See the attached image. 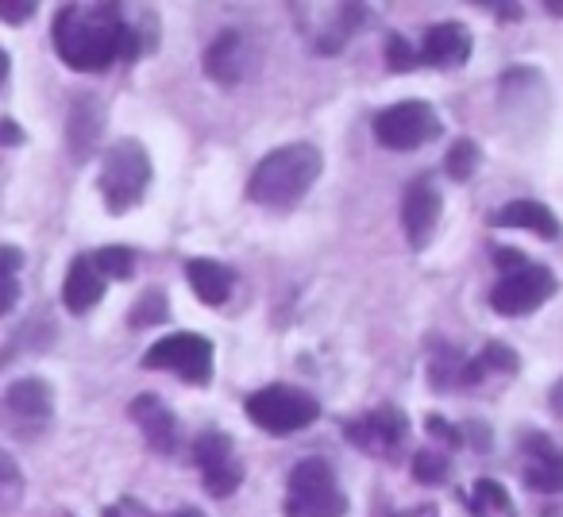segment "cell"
<instances>
[{"mask_svg": "<svg viewBox=\"0 0 563 517\" xmlns=\"http://www.w3.org/2000/svg\"><path fill=\"white\" fill-rule=\"evenodd\" d=\"M55 51L70 70L101 74L117 58L140 55V40L124 24L120 4H63L55 16Z\"/></svg>", "mask_w": 563, "mask_h": 517, "instance_id": "1", "label": "cell"}, {"mask_svg": "<svg viewBox=\"0 0 563 517\" xmlns=\"http://www.w3.org/2000/svg\"><path fill=\"white\" fill-rule=\"evenodd\" d=\"M321 170H324V158L313 143H290V147L271 151L251 170L247 197L255 205H263V209H294L313 189Z\"/></svg>", "mask_w": 563, "mask_h": 517, "instance_id": "2", "label": "cell"}, {"mask_svg": "<svg viewBox=\"0 0 563 517\" xmlns=\"http://www.w3.org/2000/svg\"><path fill=\"white\" fill-rule=\"evenodd\" d=\"M494 263H498L506 275L498 278V286L490 290V306L501 317H525L537 314L548 298H555L560 283H555L552 267L544 263H529L517 251H494Z\"/></svg>", "mask_w": 563, "mask_h": 517, "instance_id": "3", "label": "cell"}, {"mask_svg": "<svg viewBox=\"0 0 563 517\" xmlns=\"http://www.w3.org/2000/svg\"><path fill=\"white\" fill-rule=\"evenodd\" d=\"M286 517H344L347 514V494L340 486L332 463L324 460H301L290 471L286 483Z\"/></svg>", "mask_w": 563, "mask_h": 517, "instance_id": "4", "label": "cell"}, {"mask_svg": "<svg viewBox=\"0 0 563 517\" xmlns=\"http://www.w3.org/2000/svg\"><path fill=\"white\" fill-rule=\"evenodd\" d=\"M151 186V158L140 140H120L104 151L101 163V197L109 212H128L147 197Z\"/></svg>", "mask_w": 563, "mask_h": 517, "instance_id": "5", "label": "cell"}, {"mask_svg": "<svg viewBox=\"0 0 563 517\" xmlns=\"http://www.w3.org/2000/svg\"><path fill=\"white\" fill-rule=\"evenodd\" d=\"M55 421V391L47 378H16L0 394V432L12 440H40Z\"/></svg>", "mask_w": 563, "mask_h": 517, "instance_id": "6", "label": "cell"}, {"mask_svg": "<svg viewBox=\"0 0 563 517\" xmlns=\"http://www.w3.org/2000/svg\"><path fill=\"white\" fill-rule=\"evenodd\" d=\"M247 417L266 429L271 437H290V432H301L321 417V402L313 398L309 391H298V386L274 383L255 391L247 402H243Z\"/></svg>", "mask_w": 563, "mask_h": 517, "instance_id": "7", "label": "cell"}, {"mask_svg": "<svg viewBox=\"0 0 563 517\" xmlns=\"http://www.w3.org/2000/svg\"><path fill=\"white\" fill-rule=\"evenodd\" d=\"M143 367L151 371H170L181 383L205 386L212 378V340L201 332H174L163 337L143 352Z\"/></svg>", "mask_w": 563, "mask_h": 517, "instance_id": "8", "label": "cell"}, {"mask_svg": "<svg viewBox=\"0 0 563 517\" xmlns=\"http://www.w3.org/2000/svg\"><path fill=\"white\" fill-rule=\"evenodd\" d=\"M444 132L437 109L429 101H398L375 117V140L390 151H413Z\"/></svg>", "mask_w": 563, "mask_h": 517, "instance_id": "9", "label": "cell"}, {"mask_svg": "<svg viewBox=\"0 0 563 517\" xmlns=\"http://www.w3.org/2000/svg\"><path fill=\"white\" fill-rule=\"evenodd\" d=\"M197 471H201V483L212 498H228V494L240 491L243 483V460L235 455V444L224 432H205L194 448Z\"/></svg>", "mask_w": 563, "mask_h": 517, "instance_id": "10", "label": "cell"}, {"mask_svg": "<svg viewBox=\"0 0 563 517\" xmlns=\"http://www.w3.org/2000/svg\"><path fill=\"white\" fill-rule=\"evenodd\" d=\"M344 432H347V440H352L355 448H363V452L390 455V452H398V448L406 444L409 421H406V414H401V409L383 406V409H371V414L360 417V421H347Z\"/></svg>", "mask_w": 563, "mask_h": 517, "instance_id": "11", "label": "cell"}, {"mask_svg": "<svg viewBox=\"0 0 563 517\" xmlns=\"http://www.w3.org/2000/svg\"><path fill=\"white\" fill-rule=\"evenodd\" d=\"M521 479L537 494L563 491V448L548 440L544 432H529L521 440Z\"/></svg>", "mask_w": 563, "mask_h": 517, "instance_id": "12", "label": "cell"}, {"mask_svg": "<svg viewBox=\"0 0 563 517\" xmlns=\"http://www.w3.org/2000/svg\"><path fill=\"white\" fill-rule=\"evenodd\" d=\"M401 224H406V235L417 251L429 248L432 232L440 224V194L429 178H413L406 186V197H401Z\"/></svg>", "mask_w": 563, "mask_h": 517, "instance_id": "13", "label": "cell"}, {"mask_svg": "<svg viewBox=\"0 0 563 517\" xmlns=\"http://www.w3.org/2000/svg\"><path fill=\"white\" fill-rule=\"evenodd\" d=\"M417 55H421V63L437 66V70H455V66H463L471 58V32L463 24H455V20L432 24Z\"/></svg>", "mask_w": 563, "mask_h": 517, "instance_id": "14", "label": "cell"}, {"mask_svg": "<svg viewBox=\"0 0 563 517\" xmlns=\"http://www.w3.org/2000/svg\"><path fill=\"white\" fill-rule=\"evenodd\" d=\"M128 414H132V421L143 429V440H147L155 452L170 455L174 448H178V421H174V414L155 398V394H140Z\"/></svg>", "mask_w": 563, "mask_h": 517, "instance_id": "15", "label": "cell"}, {"mask_svg": "<svg viewBox=\"0 0 563 517\" xmlns=\"http://www.w3.org/2000/svg\"><path fill=\"white\" fill-rule=\"evenodd\" d=\"M251 70V51L243 43V35L224 32L209 51H205V74L220 86H240Z\"/></svg>", "mask_w": 563, "mask_h": 517, "instance_id": "16", "label": "cell"}, {"mask_svg": "<svg viewBox=\"0 0 563 517\" xmlns=\"http://www.w3.org/2000/svg\"><path fill=\"white\" fill-rule=\"evenodd\" d=\"M104 278L101 271L93 267V255H78L70 263V271H66V283H63V306L70 309L74 317L89 314V309L97 306V301L104 298Z\"/></svg>", "mask_w": 563, "mask_h": 517, "instance_id": "17", "label": "cell"}, {"mask_svg": "<svg viewBox=\"0 0 563 517\" xmlns=\"http://www.w3.org/2000/svg\"><path fill=\"white\" fill-rule=\"evenodd\" d=\"M490 224L494 228H521V232L544 235V240H555V235H560V217H555L544 201H509L494 212Z\"/></svg>", "mask_w": 563, "mask_h": 517, "instance_id": "18", "label": "cell"}, {"mask_svg": "<svg viewBox=\"0 0 563 517\" xmlns=\"http://www.w3.org/2000/svg\"><path fill=\"white\" fill-rule=\"evenodd\" d=\"M186 275H189L194 294L205 301V306H224L228 294H232V286H235V275L224 267V263H217V258H189Z\"/></svg>", "mask_w": 563, "mask_h": 517, "instance_id": "19", "label": "cell"}, {"mask_svg": "<svg viewBox=\"0 0 563 517\" xmlns=\"http://www.w3.org/2000/svg\"><path fill=\"white\" fill-rule=\"evenodd\" d=\"M101 128H104V117H101V105H97L93 97H81V101H74L70 124H66V140H70V155L78 158V163L97 147V140H101Z\"/></svg>", "mask_w": 563, "mask_h": 517, "instance_id": "20", "label": "cell"}, {"mask_svg": "<svg viewBox=\"0 0 563 517\" xmlns=\"http://www.w3.org/2000/svg\"><path fill=\"white\" fill-rule=\"evenodd\" d=\"M20 267H24V251L0 243V317L12 314V306L20 301Z\"/></svg>", "mask_w": 563, "mask_h": 517, "instance_id": "21", "label": "cell"}, {"mask_svg": "<svg viewBox=\"0 0 563 517\" xmlns=\"http://www.w3.org/2000/svg\"><path fill=\"white\" fill-rule=\"evenodd\" d=\"M471 509H475V517H486L494 509V514H506L514 517V502H509L506 486L494 483V479H478L475 486H471Z\"/></svg>", "mask_w": 563, "mask_h": 517, "instance_id": "22", "label": "cell"}, {"mask_svg": "<svg viewBox=\"0 0 563 517\" xmlns=\"http://www.w3.org/2000/svg\"><path fill=\"white\" fill-rule=\"evenodd\" d=\"M93 267L101 271L104 283H109V278L124 283V278H132V271H135V251L132 248H120V243H112V248L93 251Z\"/></svg>", "mask_w": 563, "mask_h": 517, "instance_id": "23", "label": "cell"}, {"mask_svg": "<svg viewBox=\"0 0 563 517\" xmlns=\"http://www.w3.org/2000/svg\"><path fill=\"white\" fill-rule=\"evenodd\" d=\"M20 498H24V471L0 448V514H12L20 506Z\"/></svg>", "mask_w": 563, "mask_h": 517, "instance_id": "24", "label": "cell"}, {"mask_svg": "<svg viewBox=\"0 0 563 517\" xmlns=\"http://www.w3.org/2000/svg\"><path fill=\"white\" fill-rule=\"evenodd\" d=\"M448 174H452L455 182H463V178H471L475 174V166H478V147L471 140H460L452 151H448Z\"/></svg>", "mask_w": 563, "mask_h": 517, "instance_id": "25", "label": "cell"}, {"mask_svg": "<svg viewBox=\"0 0 563 517\" xmlns=\"http://www.w3.org/2000/svg\"><path fill=\"white\" fill-rule=\"evenodd\" d=\"M166 321V294L163 290H147L140 298V306L132 309V324L135 329H147V324Z\"/></svg>", "mask_w": 563, "mask_h": 517, "instance_id": "26", "label": "cell"}, {"mask_svg": "<svg viewBox=\"0 0 563 517\" xmlns=\"http://www.w3.org/2000/svg\"><path fill=\"white\" fill-rule=\"evenodd\" d=\"M413 475L421 479V483H444V479L452 475V463L437 452H417L413 455Z\"/></svg>", "mask_w": 563, "mask_h": 517, "instance_id": "27", "label": "cell"}, {"mask_svg": "<svg viewBox=\"0 0 563 517\" xmlns=\"http://www.w3.org/2000/svg\"><path fill=\"white\" fill-rule=\"evenodd\" d=\"M386 55H390V70L406 74L413 70V66H421V55H417L413 47H409L401 35H390V43H386Z\"/></svg>", "mask_w": 563, "mask_h": 517, "instance_id": "28", "label": "cell"}, {"mask_svg": "<svg viewBox=\"0 0 563 517\" xmlns=\"http://www.w3.org/2000/svg\"><path fill=\"white\" fill-rule=\"evenodd\" d=\"M478 363H483V371H506V375H514L517 371V352L506 344H486V352L478 355Z\"/></svg>", "mask_w": 563, "mask_h": 517, "instance_id": "29", "label": "cell"}, {"mask_svg": "<svg viewBox=\"0 0 563 517\" xmlns=\"http://www.w3.org/2000/svg\"><path fill=\"white\" fill-rule=\"evenodd\" d=\"M35 16V0H0V20L12 28L27 24Z\"/></svg>", "mask_w": 563, "mask_h": 517, "instance_id": "30", "label": "cell"}, {"mask_svg": "<svg viewBox=\"0 0 563 517\" xmlns=\"http://www.w3.org/2000/svg\"><path fill=\"white\" fill-rule=\"evenodd\" d=\"M429 432H432V437H437V440H444L448 448L460 444V432H455L452 425L444 421V417H429Z\"/></svg>", "mask_w": 563, "mask_h": 517, "instance_id": "31", "label": "cell"}, {"mask_svg": "<svg viewBox=\"0 0 563 517\" xmlns=\"http://www.w3.org/2000/svg\"><path fill=\"white\" fill-rule=\"evenodd\" d=\"M20 143H24V132L16 120H0V147H20Z\"/></svg>", "mask_w": 563, "mask_h": 517, "instance_id": "32", "label": "cell"}, {"mask_svg": "<svg viewBox=\"0 0 563 517\" xmlns=\"http://www.w3.org/2000/svg\"><path fill=\"white\" fill-rule=\"evenodd\" d=\"M4 78H9V51L0 47V86H4Z\"/></svg>", "mask_w": 563, "mask_h": 517, "instance_id": "33", "label": "cell"}, {"mask_svg": "<svg viewBox=\"0 0 563 517\" xmlns=\"http://www.w3.org/2000/svg\"><path fill=\"white\" fill-rule=\"evenodd\" d=\"M174 517H205L201 509H181V514H174Z\"/></svg>", "mask_w": 563, "mask_h": 517, "instance_id": "34", "label": "cell"}, {"mask_svg": "<svg viewBox=\"0 0 563 517\" xmlns=\"http://www.w3.org/2000/svg\"><path fill=\"white\" fill-rule=\"evenodd\" d=\"M104 517H120V509H117V506H112V509H104Z\"/></svg>", "mask_w": 563, "mask_h": 517, "instance_id": "35", "label": "cell"}, {"mask_svg": "<svg viewBox=\"0 0 563 517\" xmlns=\"http://www.w3.org/2000/svg\"><path fill=\"white\" fill-rule=\"evenodd\" d=\"M66 517H74V514H66Z\"/></svg>", "mask_w": 563, "mask_h": 517, "instance_id": "36", "label": "cell"}]
</instances>
